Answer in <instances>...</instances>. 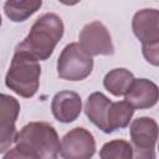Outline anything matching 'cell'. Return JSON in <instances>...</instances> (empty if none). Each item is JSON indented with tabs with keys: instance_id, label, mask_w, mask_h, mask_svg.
<instances>
[{
	"instance_id": "cell-11",
	"label": "cell",
	"mask_w": 159,
	"mask_h": 159,
	"mask_svg": "<svg viewBox=\"0 0 159 159\" xmlns=\"http://www.w3.org/2000/svg\"><path fill=\"white\" fill-rule=\"evenodd\" d=\"M132 30L143 43L159 42V12L157 9H143L134 14Z\"/></svg>"
},
{
	"instance_id": "cell-9",
	"label": "cell",
	"mask_w": 159,
	"mask_h": 159,
	"mask_svg": "<svg viewBox=\"0 0 159 159\" xmlns=\"http://www.w3.org/2000/svg\"><path fill=\"white\" fill-rule=\"evenodd\" d=\"M124 99L134 109H148L157 104L159 99L158 86L147 78H134Z\"/></svg>"
},
{
	"instance_id": "cell-2",
	"label": "cell",
	"mask_w": 159,
	"mask_h": 159,
	"mask_svg": "<svg viewBox=\"0 0 159 159\" xmlns=\"http://www.w3.org/2000/svg\"><path fill=\"white\" fill-rule=\"evenodd\" d=\"M63 31L65 26L58 15L53 12L43 14L34 22L30 32L16 48L29 52L39 61H45L53 53Z\"/></svg>"
},
{
	"instance_id": "cell-6",
	"label": "cell",
	"mask_w": 159,
	"mask_h": 159,
	"mask_svg": "<svg viewBox=\"0 0 159 159\" xmlns=\"http://www.w3.org/2000/svg\"><path fill=\"white\" fill-rule=\"evenodd\" d=\"M96 153V140L93 134L83 128L77 127L67 132L60 147V155L65 159H89Z\"/></svg>"
},
{
	"instance_id": "cell-18",
	"label": "cell",
	"mask_w": 159,
	"mask_h": 159,
	"mask_svg": "<svg viewBox=\"0 0 159 159\" xmlns=\"http://www.w3.org/2000/svg\"><path fill=\"white\" fill-rule=\"evenodd\" d=\"M61 4H63V5H68V6H72V5H76V4H78L81 0H58Z\"/></svg>"
},
{
	"instance_id": "cell-10",
	"label": "cell",
	"mask_w": 159,
	"mask_h": 159,
	"mask_svg": "<svg viewBox=\"0 0 159 159\" xmlns=\"http://www.w3.org/2000/svg\"><path fill=\"white\" fill-rule=\"evenodd\" d=\"M82 111V99L73 91L57 92L51 102V112L56 120L61 123H71L76 120Z\"/></svg>"
},
{
	"instance_id": "cell-15",
	"label": "cell",
	"mask_w": 159,
	"mask_h": 159,
	"mask_svg": "<svg viewBox=\"0 0 159 159\" xmlns=\"http://www.w3.org/2000/svg\"><path fill=\"white\" fill-rule=\"evenodd\" d=\"M42 0H6L4 11L14 22H22L40 10Z\"/></svg>"
},
{
	"instance_id": "cell-5",
	"label": "cell",
	"mask_w": 159,
	"mask_h": 159,
	"mask_svg": "<svg viewBox=\"0 0 159 159\" xmlns=\"http://www.w3.org/2000/svg\"><path fill=\"white\" fill-rule=\"evenodd\" d=\"M133 157L154 158V149L158 140V123L149 117L134 119L129 128Z\"/></svg>"
},
{
	"instance_id": "cell-4",
	"label": "cell",
	"mask_w": 159,
	"mask_h": 159,
	"mask_svg": "<svg viewBox=\"0 0 159 159\" xmlns=\"http://www.w3.org/2000/svg\"><path fill=\"white\" fill-rule=\"evenodd\" d=\"M93 70V58L78 42H71L65 46L57 60L58 77L66 81H82L87 78Z\"/></svg>"
},
{
	"instance_id": "cell-12",
	"label": "cell",
	"mask_w": 159,
	"mask_h": 159,
	"mask_svg": "<svg viewBox=\"0 0 159 159\" xmlns=\"http://www.w3.org/2000/svg\"><path fill=\"white\" fill-rule=\"evenodd\" d=\"M112 101L102 92H93L88 96L84 104V113L88 119L102 132L108 133L107 113Z\"/></svg>"
},
{
	"instance_id": "cell-3",
	"label": "cell",
	"mask_w": 159,
	"mask_h": 159,
	"mask_svg": "<svg viewBox=\"0 0 159 159\" xmlns=\"http://www.w3.org/2000/svg\"><path fill=\"white\" fill-rule=\"evenodd\" d=\"M40 75L41 67L39 60L24 50L15 48L9 71L5 76V84L20 97L31 98L39 89Z\"/></svg>"
},
{
	"instance_id": "cell-17",
	"label": "cell",
	"mask_w": 159,
	"mask_h": 159,
	"mask_svg": "<svg viewBox=\"0 0 159 159\" xmlns=\"http://www.w3.org/2000/svg\"><path fill=\"white\" fill-rule=\"evenodd\" d=\"M143 56L144 58L152 63L153 66L159 65V42H152V43H143L142 45Z\"/></svg>"
},
{
	"instance_id": "cell-7",
	"label": "cell",
	"mask_w": 159,
	"mask_h": 159,
	"mask_svg": "<svg viewBox=\"0 0 159 159\" xmlns=\"http://www.w3.org/2000/svg\"><path fill=\"white\" fill-rule=\"evenodd\" d=\"M78 43L91 56H108L114 53L111 34L101 21H93L84 25L80 32Z\"/></svg>"
},
{
	"instance_id": "cell-14",
	"label": "cell",
	"mask_w": 159,
	"mask_h": 159,
	"mask_svg": "<svg viewBox=\"0 0 159 159\" xmlns=\"http://www.w3.org/2000/svg\"><path fill=\"white\" fill-rule=\"evenodd\" d=\"M134 81L133 73L127 68L111 70L103 78L104 88L116 97L124 96Z\"/></svg>"
},
{
	"instance_id": "cell-19",
	"label": "cell",
	"mask_w": 159,
	"mask_h": 159,
	"mask_svg": "<svg viewBox=\"0 0 159 159\" xmlns=\"http://www.w3.org/2000/svg\"><path fill=\"white\" fill-rule=\"evenodd\" d=\"M1 22H2V21H1V15H0V26H1Z\"/></svg>"
},
{
	"instance_id": "cell-1",
	"label": "cell",
	"mask_w": 159,
	"mask_h": 159,
	"mask_svg": "<svg viewBox=\"0 0 159 159\" xmlns=\"http://www.w3.org/2000/svg\"><path fill=\"white\" fill-rule=\"evenodd\" d=\"M15 147L4 158L56 159L60 155L61 142L56 129L46 122H30L15 137Z\"/></svg>"
},
{
	"instance_id": "cell-8",
	"label": "cell",
	"mask_w": 159,
	"mask_h": 159,
	"mask_svg": "<svg viewBox=\"0 0 159 159\" xmlns=\"http://www.w3.org/2000/svg\"><path fill=\"white\" fill-rule=\"evenodd\" d=\"M20 113L19 101L9 94L0 93V154L5 153L15 142L16 119Z\"/></svg>"
},
{
	"instance_id": "cell-13",
	"label": "cell",
	"mask_w": 159,
	"mask_h": 159,
	"mask_svg": "<svg viewBox=\"0 0 159 159\" xmlns=\"http://www.w3.org/2000/svg\"><path fill=\"white\" fill-rule=\"evenodd\" d=\"M134 108L124 99L112 102L107 113V129L112 133L117 129H123L129 125V122L134 114Z\"/></svg>"
},
{
	"instance_id": "cell-16",
	"label": "cell",
	"mask_w": 159,
	"mask_h": 159,
	"mask_svg": "<svg viewBox=\"0 0 159 159\" xmlns=\"http://www.w3.org/2000/svg\"><path fill=\"white\" fill-rule=\"evenodd\" d=\"M99 157L102 159H132L133 147L124 139H114L103 144Z\"/></svg>"
}]
</instances>
